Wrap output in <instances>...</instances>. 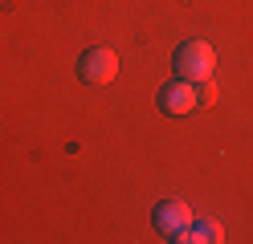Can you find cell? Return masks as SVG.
I'll use <instances>...</instances> for the list:
<instances>
[{
    "mask_svg": "<svg viewBox=\"0 0 253 244\" xmlns=\"http://www.w3.org/2000/svg\"><path fill=\"white\" fill-rule=\"evenodd\" d=\"M171 70H176V77H188V81L200 86V81H209L212 70H216V49L209 41H200V37L180 41V49L171 53Z\"/></svg>",
    "mask_w": 253,
    "mask_h": 244,
    "instance_id": "1",
    "label": "cell"
},
{
    "mask_svg": "<svg viewBox=\"0 0 253 244\" xmlns=\"http://www.w3.org/2000/svg\"><path fill=\"white\" fill-rule=\"evenodd\" d=\"M78 77L86 81V86H110V81L119 77V53L106 45H94L82 53V61H78Z\"/></svg>",
    "mask_w": 253,
    "mask_h": 244,
    "instance_id": "2",
    "label": "cell"
},
{
    "mask_svg": "<svg viewBox=\"0 0 253 244\" xmlns=\"http://www.w3.org/2000/svg\"><path fill=\"white\" fill-rule=\"evenodd\" d=\"M200 90H196V81H188V77H171L168 86H160V110L171 114V118H188L192 110H200Z\"/></svg>",
    "mask_w": 253,
    "mask_h": 244,
    "instance_id": "3",
    "label": "cell"
},
{
    "mask_svg": "<svg viewBox=\"0 0 253 244\" xmlns=\"http://www.w3.org/2000/svg\"><path fill=\"white\" fill-rule=\"evenodd\" d=\"M155 228H164V232L176 240L180 232H188V228H192V208L180 204V200H164L160 208H155Z\"/></svg>",
    "mask_w": 253,
    "mask_h": 244,
    "instance_id": "4",
    "label": "cell"
}]
</instances>
